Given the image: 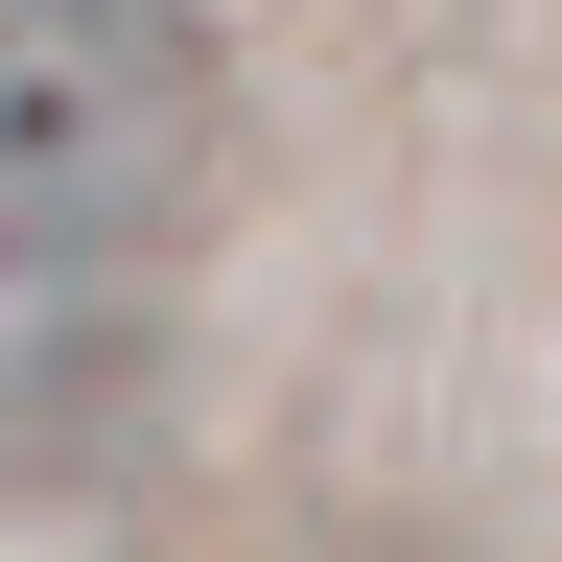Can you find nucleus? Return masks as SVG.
Instances as JSON below:
<instances>
[{"instance_id": "obj_1", "label": "nucleus", "mask_w": 562, "mask_h": 562, "mask_svg": "<svg viewBox=\"0 0 562 562\" xmlns=\"http://www.w3.org/2000/svg\"><path fill=\"white\" fill-rule=\"evenodd\" d=\"M235 165V47L211 0H0V258L117 281Z\"/></svg>"}]
</instances>
